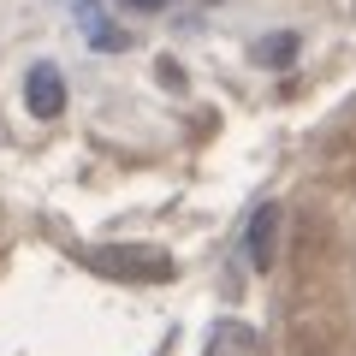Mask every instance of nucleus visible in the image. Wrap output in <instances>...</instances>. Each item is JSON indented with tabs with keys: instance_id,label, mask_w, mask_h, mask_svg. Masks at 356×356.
<instances>
[{
	"instance_id": "nucleus-1",
	"label": "nucleus",
	"mask_w": 356,
	"mask_h": 356,
	"mask_svg": "<svg viewBox=\"0 0 356 356\" xmlns=\"http://www.w3.org/2000/svg\"><path fill=\"white\" fill-rule=\"evenodd\" d=\"M89 267L107 273V280H143V285L172 280V255L166 250H119V243H107V250H89Z\"/></svg>"
},
{
	"instance_id": "nucleus-2",
	"label": "nucleus",
	"mask_w": 356,
	"mask_h": 356,
	"mask_svg": "<svg viewBox=\"0 0 356 356\" xmlns=\"http://www.w3.org/2000/svg\"><path fill=\"white\" fill-rule=\"evenodd\" d=\"M243 250H250V267H255V273H267V267H273V250H280V208H273V202H261V208L250 214Z\"/></svg>"
},
{
	"instance_id": "nucleus-3",
	"label": "nucleus",
	"mask_w": 356,
	"mask_h": 356,
	"mask_svg": "<svg viewBox=\"0 0 356 356\" xmlns=\"http://www.w3.org/2000/svg\"><path fill=\"white\" fill-rule=\"evenodd\" d=\"M24 102H30V113H36V119H60V113H65V83H60L54 65H30Z\"/></svg>"
},
{
	"instance_id": "nucleus-4",
	"label": "nucleus",
	"mask_w": 356,
	"mask_h": 356,
	"mask_svg": "<svg viewBox=\"0 0 356 356\" xmlns=\"http://www.w3.org/2000/svg\"><path fill=\"white\" fill-rule=\"evenodd\" d=\"M208 350L214 356H261V332L243 327V321H220L214 339H208Z\"/></svg>"
},
{
	"instance_id": "nucleus-5",
	"label": "nucleus",
	"mask_w": 356,
	"mask_h": 356,
	"mask_svg": "<svg viewBox=\"0 0 356 356\" xmlns=\"http://www.w3.org/2000/svg\"><path fill=\"white\" fill-rule=\"evenodd\" d=\"M255 60H261V65H291V60H297V36H273V42H261V48H255Z\"/></svg>"
},
{
	"instance_id": "nucleus-6",
	"label": "nucleus",
	"mask_w": 356,
	"mask_h": 356,
	"mask_svg": "<svg viewBox=\"0 0 356 356\" xmlns=\"http://www.w3.org/2000/svg\"><path fill=\"white\" fill-rule=\"evenodd\" d=\"M154 72H161V89H184V65L161 60V65H154Z\"/></svg>"
},
{
	"instance_id": "nucleus-7",
	"label": "nucleus",
	"mask_w": 356,
	"mask_h": 356,
	"mask_svg": "<svg viewBox=\"0 0 356 356\" xmlns=\"http://www.w3.org/2000/svg\"><path fill=\"white\" fill-rule=\"evenodd\" d=\"M125 6H137V13H161L166 0H125Z\"/></svg>"
}]
</instances>
